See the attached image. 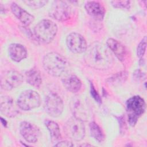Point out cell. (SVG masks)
I'll list each match as a JSON object with an SVG mask.
<instances>
[{
	"mask_svg": "<svg viewBox=\"0 0 147 147\" xmlns=\"http://www.w3.org/2000/svg\"><path fill=\"white\" fill-rule=\"evenodd\" d=\"M24 2L32 8L38 9L46 5L48 3V1H25Z\"/></svg>",
	"mask_w": 147,
	"mask_h": 147,
	"instance_id": "obj_23",
	"label": "cell"
},
{
	"mask_svg": "<svg viewBox=\"0 0 147 147\" xmlns=\"http://www.w3.org/2000/svg\"><path fill=\"white\" fill-rule=\"evenodd\" d=\"M57 32V25L50 20L40 21L34 28V34L36 39L45 44L51 42L55 37Z\"/></svg>",
	"mask_w": 147,
	"mask_h": 147,
	"instance_id": "obj_3",
	"label": "cell"
},
{
	"mask_svg": "<svg viewBox=\"0 0 147 147\" xmlns=\"http://www.w3.org/2000/svg\"><path fill=\"white\" fill-rule=\"evenodd\" d=\"M18 106L14 100L9 96L1 97L0 110L2 114L7 117H14L19 113ZM20 109V108H19Z\"/></svg>",
	"mask_w": 147,
	"mask_h": 147,
	"instance_id": "obj_12",
	"label": "cell"
},
{
	"mask_svg": "<svg viewBox=\"0 0 147 147\" xmlns=\"http://www.w3.org/2000/svg\"><path fill=\"white\" fill-rule=\"evenodd\" d=\"M106 44L107 48L111 51L120 60H124L126 55V49L121 42L114 38H109L107 40Z\"/></svg>",
	"mask_w": 147,
	"mask_h": 147,
	"instance_id": "obj_16",
	"label": "cell"
},
{
	"mask_svg": "<svg viewBox=\"0 0 147 147\" xmlns=\"http://www.w3.org/2000/svg\"><path fill=\"white\" fill-rule=\"evenodd\" d=\"M90 92L92 98L98 103H101V99L99 96V95L96 91L95 87H94L92 83L90 84Z\"/></svg>",
	"mask_w": 147,
	"mask_h": 147,
	"instance_id": "obj_24",
	"label": "cell"
},
{
	"mask_svg": "<svg viewBox=\"0 0 147 147\" xmlns=\"http://www.w3.org/2000/svg\"><path fill=\"white\" fill-rule=\"evenodd\" d=\"M66 44L69 50L74 53L85 52L87 48V44L84 37L76 32L71 33L67 36Z\"/></svg>",
	"mask_w": 147,
	"mask_h": 147,
	"instance_id": "obj_10",
	"label": "cell"
},
{
	"mask_svg": "<svg viewBox=\"0 0 147 147\" xmlns=\"http://www.w3.org/2000/svg\"><path fill=\"white\" fill-rule=\"evenodd\" d=\"M17 103L20 109L28 111L37 108L40 105L41 98L36 91L27 90L20 94L17 98Z\"/></svg>",
	"mask_w": 147,
	"mask_h": 147,
	"instance_id": "obj_6",
	"label": "cell"
},
{
	"mask_svg": "<svg viewBox=\"0 0 147 147\" xmlns=\"http://www.w3.org/2000/svg\"><path fill=\"white\" fill-rule=\"evenodd\" d=\"M10 58L14 61L19 62L27 56V51L25 47L20 44H11L8 49Z\"/></svg>",
	"mask_w": 147,
	"mask_h": 147,
	"instance_id": "obj_15",
	"label": "cell"
},
{
	"mask_svg": "<svg viewBox=\"0 0 147 147\" xmlns=\"http://www.w3.org/2000/svg\"><path fill=\"white\" fill-rule=\"evenodd\" d=\"M80 146H92L91 145H90V144H82V145H81Z\"/></svg>",
	"mask_w": 147,
	"mask_h": 147,
	"instance_id": "obj_27",
	"label": "cell"
},
{
	"mask_svg": "<svg viewBox=\"0 0 147 147\" xmlns=\"http://www.w3.org/2000/svg\"><path fill=\"white\" fill-rule=\"evenodd\" d=\"M45 125L49 131L52 142H56L59 141L61 138V136L58 124L53 121L46 120Z\"/></svg>",
	"mask_w": 147,
	"mask_h": 147,
	"instance_id": "obj_19",
	"label": "cell"
},
{
	"mask_svg": "<svg viewBox=\"0 0 147 147\" xmlns=\"http://www.w3.org/2000/svg\"><path fill=\"white\" fill-rule=\"evenodd\" d=\"M24 81L23 76L18 71H4L1 75V87L4 90H11L20 86Z\"/></svg>",
	"mask_w": 147,
	"mask_h": 147,
	"instance_id": "obj_7",
	"label": "cell"
},
{
	"mask_svg": "<svg viewBox=\"0 0 147 147\" xmlns=\"http://www.w3.org/2000/svg\"><path fill=\"white\" fill-rule=\"evenodd\" d=\"M45 71L53 76H60L67 71L69 63L61 55L52 52L45 55L42 60Z\"/></svg>",
	"mask_w": 147,
	"mask_h": 147,
	"instance_id": "obj_2",
	"label": "cell"
},
{
	"mask_svg": "<svg viewBox=\"0 0 147 147\" xmlns=\"http://www.w3.org/2000/svg\"><path fill=\"white\" fill-rule=\"evenodd\" d=\"M20 131L24 139L29 143L36 142L40 134L38 127L27 121H23L20 123Z\"/></svg>",
	"mask_w": 147,
	"mask_h": 147,
	"instance_id": "obj_11",
	"label": "cell"
},
{
	"mask_svg": "<svg viewBox=\"0 0 147 147\" xmlns=\"http://www.w3.org/2000/svg\"><path fill=\"white\" fill-rule=\"evenodd\" d=\"M90 131L92 137L99 143H102L105 140V136L99 125L95 122H91L90 123Z\"/></svg>",
	"mask_w": 147,
	"mask_h": 147,
	"instance_id": "obj_20",
	"label": "cell"
},
{
	"mask_svg": "<svg viewBox=\"0 0 147 147\" xmlns=\"http://www.w3.org/2000/svg\"><path fill=\"white\" fill-rule=\"evenodd\" d=\"M64 131L69 139L75 141L82 140L86 133L83 121L75 116H73L67 120L64 126Z\"/></svg>",
	"mask_w": 147,
	"mask_h": 147,
	"instance_id": "obj_5",
	"label": "cell"
},
{
	"mask_svg": "<svg viewBox=\"0 0 147 147\" xmlns=\"http://www.w3.org/2000/svg\"><path fill=\"white\" fill-rule=\"evenodd\" d=\"M10 7L13 14L25 25L28 26L34 21V16L21 8L17 3H12Z\"/></svg>",
	"mask_w": 147,
	"mask_h": 147,
	"instance_id": "obj_14",
	"label": "cell"
},
{
	"mask_svg": "<svg viewBox=\"0 0 147 147\" xmlns=\"http://www.w3.org/2000/svg\"><path fill=\"white\" fill-rule=\"evenodd\" d=\"M71 6L65 1H55L49 11V16L59 21L67 20L71 16Z\"/></svg>",
	"mask_w": 147,
	"mask_h": 147,
	"instance_id": "obj_9",
	"label": "cell"
},
{
	"mask_svg": "<svg viewBox=\"0 0 147 147\" xmlns=\"http://www.w3.org/2000/svg\"><path fill=\"white\" fill-rule=\"evenodd\" d=\"M112 6L115 8L121 9H129L130 6L129 1H113L111 2Z\"/></svg>",
	"mask_w": 147,
	"mask_h": 147,
	"instance_id": "obj_22",
	"label": "cell"
},
{
	"mask_svg": "<svg viewBox=\"0 0 147 147\" xmlns=\"http://www.w3.org/2000/svg\"><path fill=\"white\" fill-rule=\"evenodd\" d=\"M64 87L69 92L75 93L78 92L82 87V82L75 75L70 74L65 76L62 79Z\"/></svg>",
	"mask_w": 147,
	"mask_h": 147,
	"instance_id": "obj_17",
	"label": "cell"
},
{
	"mask_svg": "<svg viewBox=\"0 0 147 147\" xmlns=\"http://www.w3.org/2000/svg\"><path fill=\"white\" fill-rule=\"evenodd\" d=\"M56 146H66V147H69V146H72L74 145L72 144V142L68 141H59L57 144L55 145Z\"/></svg>",
	"mask_w": 147,
	"mask_h": 147,
	"instance_id": "obj_25",
	"label": "cell"
},
{
	"mask_svg": "<svg viewBox=\"0 0 147 147\" xmlns=\"http://www.w3.org/2000/svg\"><path fill=\"white\" fill-rule=\"evenodd\" d=\"M87 14L96 21H102L105 14V9L103 5L97 1H87L84 6Z\"/></svg>",
	"mask_w": 147,
	"mask_h": 147,
	"instance_id": "obj_13",
	"label": "cell"
},
{
	"mask_svg": "<svg viewBox=\"0 0 147 147\" xmlns=\"http://www.w3.org/2000/svg\"><path fill=\"white\" fill-rule=\"evenodd\" d=\"M84 60L90 67L96 69L109 68L113 62V57L107 47L99 42L91 44L85 51Z\"/></svg>",
	"mask_w": 147,
	"mask_h": 147,
	"instance_id": "obj_1",
	"label": "cell"
},
{
	"mask_svg": "<svg viewBox=\"0 0 147 147\" xmlns=\"http://www.w3.org/2000/svg\"><path fill=\"white\" fill-rule=\"evenodd\" d=\"M146 48V37L145 36L144 38L139 43L137 48V56L141 60L144 56Z\"/></svg>",
	"mask_w": 147,
	"mask_h": 147,
	"instance_id": "obj_21",
	"label": "cell"
},
{
	"mask_svg": "<svg viewBox=\"0 0 147 147\" xmlns=\"http://www.w3.org/2000/svg\"><path fill=\"white\" fill-rule=\"evenodd\" d=\"M126 107L128 115V122L130 126H134L136 124L138 119L145 111V102L140 96L135 95L127 100Z\"/></svg>",
	"mask_w": 147,
	"mask_h": 147,
	"instance_id": "obj_4",
	"label": "cell"
},
{
	"mask_svg": "<svg viewBox=\"0 0 147 147\" xmlns=\"http://www.w3.org/2000/svg\"><path fill=\"white\" fill-rule=\"evenodd\" d=\"M1 122H2V125L4 126H6V125H7V122L5 121V120H4L2 117L1 118Z\"/></svg>",
	"mask_w": 147,
	"mask_h": 147,
	"instance_id": "obj_26",
	"label": "cell"
},
{
	"mask_svg": "<svg viewBox=\"0 0 147 147\" xmlns=\"http://www.w3.org/2000/svg\"><path fill=\"white\" fill-rule=\"evenodd\" d=\"M26 80L28 83L31 86L39 88L42 83V78L40 72L36 68H33L25 73Z\"/></svg>",
	"mask_w": 147,
	"mask_h": 147,
	"instance_id": "obj_18",
	"label": "cell"
},
{
	"mask_svg": "<svg viewBox=\"0 0 147 147\" xmlns=\"http://www.w3.org/2000/svg\"><path fill=\"white\" fill-rule=\"evenodd\" d=\"M45 111L52 117L60 116L64 109V104L61 98L55 93L48 95L44 102Z\"/></svg>",
	"mask_w": 147,
	"mask_h": 147,
	"instance_id": "obj_8",
	"label": "cell"
}]
</instances>
